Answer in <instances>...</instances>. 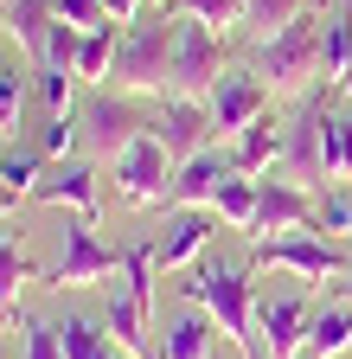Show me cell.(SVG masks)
<instances>
[{
	"label": "cell",
	"mask_w": 352,
	"mask_h": 359,
	"mask_svg": "<svg viewBox=\"0 0 352 359\" xmlns=\"http://www.w3.org/2000/svg\"><path fill=\"white\" fill-rule=\"evenodd\" d=\"M186 302H192L244 359H269V346H262V334H256V269H250V263H192Z\"/></svg>",
	"instance_id": "obj_1"
},
{
	"label": "cell",
	"mask_w": 352,
	"mask_h": 359,
	"mask_svg": "<svg viewBox=\"0 0 352 359\" xmlns=\"http://www.w3.org/2000/svg\"><path fill=\"white\" fill-rule=\"evenodd\" d=\"M250 71L269 83V97H307L321 77H327V13H301L295 26H282L276 39H256V58Z\"/></svg>",
	"instance_id": "obj_2"
},
{
	"label": "cell",
	"mask_w": 352,
	"mask_h": 359,
	"mask_svg": "<svg viewBox=\"0 0 352 359\" xmlns=\"http://www.w3.org/2000/svg\"><path fill=\"white\" fill-rule=\"evenodd\" d=\"M173 39H180V20L167 7L141 13L135 26H122V45H115V71L103 90H122V97H167V71H173Z\"/></svg>",
	"instance_id": "obj_3"
},
{
	"label": "cell",
	"mask_w": 352,
	"mask_h": 359,
	"mask_svg": "<svg viewBox=\"0 0 352 359\" xmlns=\"http://www.w3.org/2000/svg\"><path fill=\"white\" fill-rule=\"evenodd\" d=\"M77 122H83V154H90L97 167H115V154H128L154 128L141 97H122V90H97V97L77 109Z\"/></svg>",
	"instance_id": "obj_4"
},
{
	"label": "cell",
	"mask_w": 352,
	"mask_h": 359,
	"mask_svg": "<svg viewBox=\"0 0 352 359\" xmlns=\"http://www.w3.org/2000/svg\"><path fill=\"white\" fill-rule=\"evenodd\" d=\"M231 71V45L225 32H211L199 20H180V39H173V71H167V97H192V103H211L218 77ZM160 97V103H167Z\"/></svg>",
	"instance_id": "obj_5"
},
{
	"label": "cell",
	"mask_w": 352,
	"mask_h": 359,
	"mask_svg": "<svg viewBox=\"0 0 352 359\" xmlns=\"http://www.w3.org/2000/svg\"><path fill=\"white\" fill-rule=\"evenodd\" d=\"M250 269H288L301 283H346L352 257L321 231H295V238H250Z\"/></svg>",
	"instance_id": "obj_6"
},
{
	"label": "cell",
	"mask_w": 352,
	"mask_h": 359,
	"mask_svg": "<svg viewBox=\"0 0 352 359\" xmlns=\"http://www.w3.org/2000/svg\"><path fill=\"white\" fill-rule=\"evenodd\" d=\"M122 263H128V250H109L103 238H97V224L90 218H64V250H58V263L45 269V289H97V283H109V276H122Z\"/></svg>",
	"instance_id": "obj_7"
},
{
	"label": "cell",
	"mask_w": 352,
	"mask_h": 359,
	"mask_svg": "<svg viewBox=\"0 0 352 359\" xmlns=\"http://www.w3.org/2000/svg\"><path fill=\"white\" fill-rule=\"evenodd\" d=\"M333 90H307L301 97V109H295V122L282 128V167L276 173H288V180H301V187H314V180H327V128H333Z\"/></svg>",
	"instance_id": "obj_8"
},
{
	"label": "cell",
	"mask_w": 352,
	"mask_h": 359,
	"mask_svg": "<svg viewBox=\"0 0 352 359\" xmlns=\"http://www.w3.org/2000/svg\"><path fill=\"white\" fill-rule=\"evenodd\" d=\"M115 199L122 205H135V212H148V205H167V193H173V154L160 148V135L148 128L128 154H115Z\"/></svg>",
	"instance_id": "obj_9"
},
{
	"label": "cell",
	"mask_w": 352,
	"mask_h": 359,
	"mask_svg": "<svg viewBox=\"0 0 352 359\" xmlns=\"http://www.w3.org/2000/svg\"><path fill=\"white\" fill-rule=\"evenodd\" d=\"M314 187H301L288 173H262L256 180V224L250 238H295V231H314Z\"/></svg>",
	"instance_id": "obj_10"
},
{
	"label": "cell",
	"mask_w": 352,
	"mask_h": 359,
	"mask_svg": "<svg viewBox=\"0 0 352 359\" xmlns=\"http://www.w3.org/2000/svg\"><path fill=\"white\" fill-rule=\"evenodd\" d=\"M269 109H276V97H269V83H262L250 65H231L225 77H218V90H211V128H218V142H237V135L250 122H262Z\"/></svg>",
	"instance_id": "obj_11"
},
{
	"label": "cell",
	"mask_w": 352,
	"mask_h": 359,
	"mask_svg": "<svg viewBox=\"0 0 352 359\" xmlns=\"http://www.w3.org/2000/svg\"><path fill=\"white\" fill-rule=\"evenodd\" d=\"M154 135H160V148L173 154V167H186L205 148H225L218 128H211V103H192V97H167L154 109Z\"/></svg>",
	"instance_id": "obj_12"
},
{
	"label": "cell",
	"mask_w": 352,
	"mask_h": 359,
	"mask_svg": "<svg viewBox=\"0 0 352 359\" xmlns=\"http://www.w3.org/2000/svg\"><path fill=\"white\" fill-rule=\"evenodd\" d=\"M32 199L38 205H64L71 218H103V173H97V161H52L45 167V180L32 187Z\"/></svg>",
	"instance_id": "obj_13"
},
{
	"label": "cell",
	"mask_w": 352,
	"mask_h": 359,
	"mask_svg": "<svg viewBox=\"0 0 352 359\" xmlns=\"http://www.w3.org/2000/svg\"><path fill=\"white\" fill-rule=\"evenodd\" d=\"M307 321H314L307 295H256V334H269V359H301Z\"/></svg>",
	"instance_id": "obj_14"
},
{
	"label": "cell",
	"mask_w": 352,
	"mask_h": 359,
	"mask_svg": "<svg viewBox=\"0 0 352 359\" xmlns=\"http://www.w3.org/2000/svg\"><path fill=\"white\" fill-rule=\"evenodd\" d=\"M211 231H218L211 212H167L160 238H154V269L167 276V269H192V263H205Z\"/></svg>",
	"instance_id": "obj_15"
},
{
	"label": "cell",
	"mask_w": 352,
	"mask_h": 359,
	"mask_svg": "<svg viewBox=\"0 0 352 359\" xmlns=\"http://www.w3.org/2000/svg\"><path fill=\"white\" fill-rule=\"evenodd\" d=\"M231 180V148H205L192 154L186 167H173V193H167V212H211L218 187Z\"/></svg>",
	"instance_id": "obj_16"
},
{
	"label": "cell",
	"mask_w": 352,
	"mask_h": 359,
	"mask_svg": "<svg viewBox=\"0 0 352 359\" xmlns=\"http://www.w3.org/2000/svg\"><path fill=\"white\" fill-rule=\"evenodd\" d=\"M148 321H154V314H148L135 295H128V289H115V283H109V302H103V334H109L128 359H154V353H160V346L148 340V334H154Z\"/></svg>",
	"instance_id": "obj_17"
},
{
	"label": "cell",
	"mask_w": 352,
	"mask_h": 359,
	"mask_svg": "<svg viewBox=\"0 0 352 359\" xmlns=\"http://www.w3.org/2000/svg\"><path fill=\"white\" fill-rule=\"evenodd\" d=\"M58 13L52 0H7V13H0V39H13V52L38 71V58H45V39H52Z\"/></svg>",
	"instance_id": "obj_18"
},
{
	"label": "cell",
	"mask_w": 352,
	"mask_h": 359,
	"mask_svg": "<svg viewBox=\"0 0 352 359\" xmlns=\"http://www.w3.org/2000/svg\"><path fill=\"white\" fill-rule=\"evenodd\" d=\"M225 148H231V173H244V180L276 173L282 167V122H276V109L262 116V122H250L237 142H225Z\"/></svg>",
	"instance_id": "obj_19"
},
{
	"label": "cell",
	"mask_w": 352,
	"mask_h": 359,
	"mask_svg": "<svg viewBox=\"0 0 352 359\" xmlns=\"http://www.w3.org/2000/svg\"><path fill=\"white\" fill-rule=\"evenodd\" d=\"M45 269L32 263V250L20 244V238H0V321H26V308H20V295H26V283H38Z\"/></svg>",
	"instance_id": "obj_20"
},
{
	"label": "cell",
	"mask_w": 352,
	"mask_h": 359,
	"mask_svg": "<svg viewBox=\"0 0 352 359\" xmlns=\"http://www.w3.org/2000/svg\"><path fill=\"white\" fill-rule=\"evenodd\" d=\"M352 353V302H321L314 321H307V359H339Z\"/></svg>",
	"instance_id": "obj_21"
},
{
	"label": "cell",
	"mask_w": 352,
	"mask_h": 359,
	"mask_svg": "<svg viewBox=\"0 0 352 359\" xmlns=\"http://www.w3.org/2000/svg\"><path fill=\"white\" fill-rule=\"evenodd\" d=\"M115 45H122V20H103L97 32H83V45H77V83H109Z\"/></svg>",
	"instance_id": "obj_22"
},
{
	"label": "cell",
	"mask_w": 352,
	"mask_h": 359,
	"mask_svg": "<svg viewBox=\"0 0 352 359\" xmlns=\"http://www.w3.org/2000/svg\"><path fill=\"white\" fill-rule=\"evenodd\" d=\"M211 334H218V327L205 321V314L186 308L180 321H167V340H160L154 359H211Z\"/></svg>",
	"instance_id": "obj_23"
},
{
	"label": "cell",
	"mask_w": 352,
	"mask_h": 359,
	"mask_svg": "<svg viewBox=\"0 0 352 359\" xmlns=\"http://www.w3.org/2000/svg\"><path fill=\"white\" fill-rule=\"evenodd\" d=\"M45 154H38V148H20V142H0V180H7V193L13 199H32V187H38V180H45Z\"/></svg>",
	"instance_id": "obj_24"
},
{
	"label": "cell",
	"mask_w": 352,
	"mask_h": 359,
	"mask_svg": "<svg viewBox=\"0 0 352 359\" xmlns=\"http://www.w3.org/2000/svg\"><path fill=\"white\" fill-rule=\"evenodd\" d=\"M211 218L225 224V231H250L256 224V180L231 173L225 187H218V199H211Z\"/></svg>",
	"instance_id": "obj_25"
},
{
	"label": "cell",
	"mask_w": 352,
	"mask_h": 359,
	"mask_svg": "<svg viewBox=\"0 0 352 359\" xmlns=\"http://www.w3.org/2000/svg\"><path fill=\"white\" fill-rule=\"evenodd\" d=\"M160 7H167L173 20H199V26H211V32H231V26H244L250 0H160Z\"/></svg>",
	"instance_id": "obj_26"
},
{
	"label": "cell",
	"mask_w": 352,
	"mask_h": 359,
	"mask_svg": "<svg viewBox=\"0 0 352 359\" xmlns=\"http://www.w3.org/2000/svg\"><path fill=\"white\" fill-rule=\"evenodd\" d=\"M301 13H321V0H250L244 26H250L256 39H276V32H282V26H295Z\"/></svg>",
	"instance_id": "obj_27"
},
{
	"label": "cell",
	"mask_w": 352,
	"mask_h": 359,
	"mask_svg": "<svg viewBox=\"0 0 352 359\" xmlns=\"http://www.w3.org/2000/svg\"><path fill=\"white\" fill-rule=\"evenodd\" d=\"M26 83H32V65H0V135H20V103H26Z\"/></svg>",
	"instance_id": "obj_28"
},
{
	"label": "cell",
	"mask_w": 352,
	"mask_h": 359,
	"mask_svg": "<svg viewBox=\"0 0 352 359\" xmlns=\"http://www.w3.org/2000/svg\"><path fill=\"white\" fill-rule=\"evenodd\" d=\"M32 90H38V103H45V116H77V77L71 71H45V65H38Z\"/></svg>",
	"instance_id": "obj_29"
},
{
	"label": "cell",
	"mask_w": 352,
	"mask_h": 359,
	"mask_svg": "<svg viewBox=\"0 0 352 359\" xmlns=\"http://www.w3.org/2000/svg\"><path fill=\"white\" fill-rule=\"evenodd\" d=\"M83 148V122L77 116H45V128H38V154L45 161H77Z\"/></svg>",
	"instance_id": "obj_30"
},
{
	"label": "cell",
	"mask_w": 352,
	"mask_h": 359,
	"mask_svg": "<svg viewBox=\"0 0 352 359\" xmlns=\"http://www.w3.org/2000/svg\"><path fill=\"white\" fill-rule=\"evenodd\" d=\"M58 334H64V359H103V346H109L103 321H83V314H71Z\"/></svg>",
	"instance_id": "obj_31"
},
{
	"label": "cell",
	"mask_w": 352,
	"mask_h": 359,
	"mask_svg": "<svg viewBox=\"0 0 352 359\" xmlns=\"http://www.w3.org/2000/svg\"><path fill=\"white\" fill-rule=\"evenodd\" d=\"M314 231H321V238H333V244H339V238H352V205H346V193H339V187H327V193L314 199Z\"/></svg>",
	"instance_id": "obj_32"
},
{
	"label": "cell",
	"mask_w": 352,
	"mask_h": 359,
	"mask_svg": "<svg viewBox=\"0 0 352 359\" xmlns=\"http://www.w3.org/2000/svg\"><path fill=\"white\" fill-rule=\"evenodd\" d=\"M77 45H83V26L58 20V26H52V39H45V58H38V65H45V71H71V77H77Z\"/></svg>",
	"instance_id": "obj_33"
},
{
	"label": "cell",
	"mask_w": 352,
	"mask_h": 359,
	"mask_svg": "<svg viewBox=\"0 0 352 359\" xmlns=\"http://www.w3.org/2000/svg\"><path fill=\"white\" fill-rule=\"evenodd\" d=\"M20 334H26V346H20V359H64V334H58V321H20Z\"/></svg>",
	"instance_id": "obj_34"
},
{
	"label": "cell",
	"mask_w": 352,
	"mask_h": 359,
	"mask_svg": "<svg viewBox=\"0 0 352 359\" xmlns=\"http://www.w3.org/2000/svg\"><path fill=\"white\" fill-rule=\"evenodd\" d=\"M327 180L352 187V122L346 116H333V135H327Z\"/></svg>",
	"instance_id": "obj_35"
},
{
	"label": "cell",
	"mask_w": 352,
	"mask_h": 359,
	"mask_svg": "<svg viewBox=\"0 0 352 359\" xmlns=\"http://www.w3.org/2000/svg\"><path fill=\"white\" fill-rule=\"evenodd\" d=\"M52 13L58 20H71V26H83V32H97L109 13H103V0H52Z\"/></svg>",
	"instance_id": "obj_36"
},
{
	"label": "cell",
	"mask_w": 352,
	"mask_h": 359,
	"mask_svg": "<svg viewBox=\"0 0 352 359\" xmlns=\"http://www.w3.org/2000/svg\"><path fill=\"white\" fill-rule=\"evenodd\" d=\"M103 13H109V20H122V26H135V20L148 13V0H103Z\"/></svg>",
	"instance_id": "obj_37"
},
{
	"label": "cell",
	"mask_w": 352,
	"mask_h": 359,
	"mask_svg": "<svg viewBox=\"0 0 352 359\" xmlns=\"http://www.w3.org/2000/svg\"><path fill=\"white\" fill-rule=\"evenodd\" d=\"M0 142H7V135H0ZM13 205H20V199L7 193V180H0V218H13Z\"/></svg>",
	"instance_id": "obj_38"
},
{
	"label": "cell",
	"mask_w": 352,
	"mask_h": 359,
	"mask_svg": "<svg viewBox=\"0 0 352 359\" xmlns=\"http://www.w3.org/2000/svg\"><path fill=\"white\" fill-rule=\"evenodd\" d=\"M339 295H346V302H352V276H346V283H339Z\"/></svg>",
	"instance_id": "obj_39"
},
{
	"label": "cell",
	"mask_w": 352,
	"mask_h": 359,
	"mask_svg": "<svg viewBox=\"0 0 352 359\" xmlns=\"http://www.w3.org/2000/svg\"><path fill=\"white\" fill-rule=\"evenodd\" d=\"M0 359H7V340H0Z\"/></svg>",
	"instance_id": "obj_40"
},
{
	"label": "cell",
	"mask_w": 352,
	"mask_h": 359,
	"mask_svg": "<svg viewBox=\"0 0 352 359\" xmlns=\"http://www.w3.org/2000/svg\"><path fill=\"white\" fill-rule=\"evenodd\" d=\"M0 13H7V0H0Z\"/></svg>",
	"instance_id": "obj_41"
},
{
	"label": "cell",
	"mask_w": 352,
	"mask_h": 359,
	"mask_svg": "<svg viewBox=\"0 0 352 359\" xmlns=\"http://www.w3.org/2000/svg\"><path fill=\"white\" fill-rule=\"evenodd\" d=\"M346 13H352V0H346Z\"/></svg>",
	"instance_id": "obj_42"
}]
</instances>
